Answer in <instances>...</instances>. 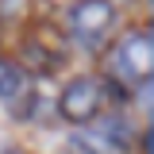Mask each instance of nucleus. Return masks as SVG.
I'll list each match as a JSON object with an SVG mask.
<instances>
[{
    "label": "nucleus",
    "mask_w": 154,
    "mask_h": 154,
    "mask_svg": "<svg viewBox=\"0 0 154 154\" xmlns=\"http://www.w3.org/2000/svg\"><path fill=\"white\" fill-rule=\"evenodd\" d=\"M58 112L66 116L69 123H89L100 112V85L93 77H73L62 89V96H58Z\"/></svg>",
    "instance_id": "obj_1"
},
{
    "label": "nucleus",
    "mask_w": 154,
    "mask_h": 154,
    "mask_svg": "<svg viewBox=\"0 0 154 154\" xmlns=\"http://www.w3.org/2000/svg\"><path fill=\"white\" fill-rule=\"evenodd\" d=\"M119 69L127 77H150V69H154V38H150V31H131V35L119 42Z\"/></svg>",
    "instance_id": "obj_2"
},
{
    "label": "nucleus",
    "mask_w": 154,
    "mask_h": 154,
    "mask_svg": "<svg viewBox=\"0 0 154 154\" xmlns=\"http://www.w3.org/2000/svg\"><path fill=\"white\" fill-rule=\"evenodd\" d=\"M112 19H116V8L108 0H77L73 8H69V27H73L81 38L104 35V31L112 27Z\"/></svg>",
    "instance_id": "obj_3"
},
{
    "label": "nucleus",
    "mask_w": 154,
    "mask_h": 154,
    "mask_svg": "<svg viewBox=\"0 0 154 154\" xmlns=\"http://www.w3.org/2000/svg\"><path fill=\"white\" fill-rule=\"evenodd\" d=\"M85 143H89V146H108V150H116V154H127V150H131V135L123 131L119 119H108L104 127H96V135L85 139Z\"/></svg>",
    "instance_id": "obj_4"
},
{
    "label": "nucleus",
    "mask_w": 154,
    "mask_h": 154,
    "mask_svg": "<svg viewBox=\"0 0 154 154\" xmlns=\"http://www.w3.org/2000/svg\"><path fill=\"white\" fill-rule=\"evenodd\" d=\"M23 93V69L0 58V100H12Z\"/></svg>",
    "instance_id": "obj_5"
},
{
    "label": "nucleus",
    "mask_w": 154,
    "mask_h": 154,
    "mask_svg": "<svg viewBox=\"0 0 154 154\" xmlns=\"http://www.w3.org/2000/svg\"><path fill=\"white\" fill-rule=\"evenodd\" d=\"M69 154H96V146H89L85 139H69V146H66Z\"/></svg>",
    "instance_id": "obj_6"
},
{
    "label": "nucleus",
    "mask_w": 154,
    "mask_h": 154,
    "mask_svg": "<svg viewBox=\"0 0 154 154\" xmlns=\"http://www.w3.org/2000/svg\"><path fill=\"white\" fill-rule=\"evenodd\" d=\"M4 154H23V150H4Z\"/></svg>",
    "instance_id": "obj_7"
}]
</instances>
